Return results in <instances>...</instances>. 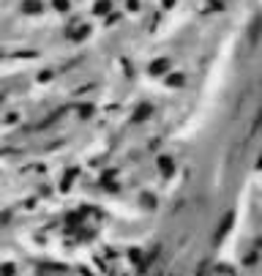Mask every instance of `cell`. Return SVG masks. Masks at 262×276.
<instances>
[{
  "label": "cell",
  "instance_id": "obj_8",
  "mask_svg": "<svg viewBox=\"0 0 262 276\" xmlns=\"http://www.w3.org/2000/svg\"><path fill=\"white\" fill-rule=\"evenodd\" d=\"M175 3V0H164V6H167V9H170V6Z\"/></svg>",
  "mask_w": 262,
  "mask_h": 276
},
{
  "label": "cell",
  "instance_id": "obj_5",
  "mask_svg": "<svg viewBox=\"0 0 262 276\" xmlns=\"http://www.w3.org/2000/svg\"><path fill=\"white\" fill-rule=\"evenodd\" d=\"M52 3H55L58 11H66V9H69V0H52Z\"/></svg>",
  "mask_w": 262,
  "mask_h": 276
},
{
  "label": "cell",
  "instance_id": "obj_4",
  "mask_svg": "<svg viewBox=\"0 0 262 276\" xmlns=\"http://www.w3.org/2000/svg\"><path fill=\"white\" fill-rule=\"evenodd\" d=\"M110 9H112V3H110V0H98V3H96V11H98V14H107Z\"/></svg>",
  "mask_w": 262,
  "mask_h": 276
},
{
  "label": "cell",
  "instance_id": "obj_6",
  "mask_svg": "<svg viewBox=\"0 0 262 276\" xmlns=\"http://www.w3.org/2000/svg\"><path fill=\"white\" fill-rule=\"evenodd\" d=\"M167 85H183V77H180V74H178V77H170V79H167Z\"/></svg>",
  "mask_w": 262,
  "mask_h": 276
},
{
  "label": "cell",
  "instance_id": "obj_7",
  "mask_svg": "<svg viewBox=\"0 0 262 276\" xmlns=\"http://www.w3.org/2000/svg\"><path fill=\"white\" fill-rule=\"evenodd\" d=\"M137 6H139V0H129V9H131V11L137 9Z\"/></svg>",
  "mask_w": 262,
  "mask_h": 276
},
{
  "label": "cell",
  "instance_id": "obj_3",
  "mask_svg": "<svg viewBox=\"0 0 262 276\" xmlns=\"http://www.w3.org/2000/svg\"><path fill=\"white\" fill-rule=\"evenodd\" d=\"M22 9L28 11V14H36V11H41V3H38V0H25Z\"/></svg>",
  "mask_w": 262,
  "mask_h": 276
},
{
  "label": "cell",
  "instance_id": "obj_2",
  "mask_svg": "<svg viewBox=\"0 0 262 276\" xmlns=\"http://www.w3.org/2000/svg\"><path fill=\"white\" fill-rule=\"evenodd\" d=\"M170 69V60H156V63H150V74H161Z\"/></svg>",
  "mask_w": 262,
  "mask_h": 276
},
{
  "label": "cell",
  "instance_id": "obj_1",
  "mask_svg": "<svg viewBox=\"0 0 262 276\" xmlns=\"http://www.w3.org/2000/svg\"><path fill=\"white\" fill-rule=\"evenodd\" d=\"M159 172L164 175V178H170V175L175 172V164H172L170 156H159Z\"/></svg>",
  "mask_w": 262,
  "mask_h": 276
}]
</instances>
